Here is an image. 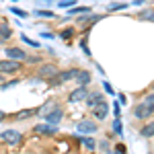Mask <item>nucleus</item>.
Instances as JSON below:
<instances>
[{
	"instance_id": "1",
	"label": "nucleus",
	"mask_w": 154,
	"mask_h": 154,
	"mask_svg": "<svg viewBox=\"0 0 154 154\" xmlns=\"http://www.w3.org/2000/svg\"><path fill=\"white\" fill-rule=\"evenodd\" d=\"M152 113H154V103H150V101H144L134 109V115L138 119H148L152 117Z\"/></svg>"
},
{
	"instance_id": "2",
	"label": "nucleus",
	"mask_w": 154,
	"mask_h": 154,
	"mask_svg": "<svg viewBox=\"0 0 154 154\" xmlns=\"http://www.w3.org/2000/svg\"><path fill=\"white\" fill-rule=\"evenodd\" d=\"M21 70V62L19 60H2L0 62V72L2 74H14V72Z\"/></svg>"
},
{
	"instance_id": "3",
	"label": "nucleus",
	"mask_w": 154,
	"mask_h": 154,
	"mask_svg": "<svg viewBox=\"0 0 154 154\" xmlns=\"http://www.w3.org/2000/svg\"><path fill=\"white\" fill-rule=\"evenodd\" d=\"M43 117H45V121H48V123H54V125H58L60 119L64 117V109H62L60 105H54V107H51V109L48 111V113L43 115Z\"/></svg>"
},
{
	"instance_id": "4",
	"label": "nucleus",
	"mask_w": 154,
	"mask_h": 154,
	"mask_svg": "<svg viewBox=\"0 0 154 154\" xmlns=\"http://www.w3.org/2000/svg\"><path fill=\"white\" fill-rule=\"evenodd\" d=\"M0 136H2V140H4V142L11 144V146H17V144H21V140H23V138H21V134H19V131H14V130H6L4 134H0Z\"/></svg>"
},
{
	"instance_id": "5",
	"label": "nucleus",
	"mask_w": 154,
	"mask_h": 154,
	"mask_svg": "<svg viewBox=\"0 0 154 154\" xmlns=\"http://www.w3.org/2000/svg\"><path fill=\"white\" fill-rule=\"evenodd\" d=\"M86 95H88V91H86V84H80L76 91H72L70 93V103H80V101H84L86 99Z\"/></svg>"
},
{
	"instance_id": "6",
	"label": "nucleus",
	"mask_w": 154,
	"mask_h": 154,
	"mask_svg": "<svg viewBox=\"0 0 154 154\" xmlns=\"http://www.w3.org/2000/svg\"><path fill=\"white\" fill-rule=\"evenodd\" d=\"M93 113H95L97 119H105L107 113H109V103H105V101H99V103L93 107Z\"/></svg>"
},
{
	"instance_id": "7",
	"label": "nucleus",
	"mask_w": 154,
	"mask_h": 154,
	"mask_svg": "<svg viewBox=\"0 0 154 154\" xmlns=\"http://www.w3.org/2000/svg\"><path fill=\"white\" fill-rule=\"evenodd\" d=\"M58 74V68L54 66V64H45V66H41V70H39V78H54Z\"/></svg>"
},
{
	"instance_id": "8",
	"label": "nucleus",
	"mask_w": 154,
	"mask_h": 154,
	"mask_svg": "<svg viewBox=\"0 0 154 154\" xmlns=\"http://www.w3.org/2000/svg\"><path fill=\"white\" fill-rule=\"evenodd\" d=\"M78 131H80V134H95V131H97V123L88 121V119L78 121Z\"/></svg>"
},
{
	"instance_id": "9",
	"label": "nucleus",
	"mask_w": 154,
	"mask_h": 154,
	"mask_svg": "<svg viewBox=\"0 0 154 154\" xmlns=\"http://www.w3.org/2000/svg\"><path fill=\"white\" fill-rule=\"evenodd\" d=\"M4 54H6L11 60H21V62L27 58V54H25L21 48H8V49H4Z\"/></svg>"
},
{
	"instance_id": "10",
	"label": "nucleus",
	"mask_w": 154,
	"mask_h": 154,
	"mask_svg": "<svg viewBox=\"0 0 154 154\" xmlns=\"http://www.w3.org/2000/svg\"><path fill=\"white\" fill-rule=\"evenodd\" d=\"M35 134H49V136H54V134H58V125H54V123H49V125H35Z\"/></svg>"
},
{
	"instance_id": "11",
	"label": "nucleus",
	"mask_w": 154,
	"mask_h": 154,
	"mask_svg": "<svg viewBox=\"0 0 154 154\" xmlns=\"http://www.w3.org/2000/svg\"><path fill=\"white\" fill-rule=\"evenodd\" d=\"M84 101H86V107H88V109H93L99 101H103V93H93V95H86V99H84Z\"/></svg>"
},
{
	"instance_id": "12",
	"label": "nucleus",
	"mask_w": 154,
	"mask_h": 154,
	"mask_svg": "<svg viewBox=\"0 0 154 154\" xmlns=\"http://www.w3.org/2000/svg\"><path fill=\"white\" fill-rule=\"evenodd\" d=\"M74 78L78 80V84H88V82H91V74H88L86 70H78Z\"/></svg>"
},
{
	"instance_id": "13",
	"label": "nucleus",
	"mask_w": 154,
	"mask_h": 154,
	"mask_svg": "<svg viewBox=\"0 0 154 154\" xmlns=\"http://www.w3.org/2000/svg\"><path fill=\"white\" fill-rule=\"evenodd\" d=\"M33 115H37V109H25V111H21V113H17L14 117H17V119H19V121H21V119L33 117Z\"/></svg>"
},
{
	"instance_id": "14",
	"label": "nucleus",
	"mask_w": 154,
	"mask_h": 154,
	"mask_svg": "<svg viewBox=\"0 0 154 154\" xmlns=\"http://www.w3.org/2000/svg\"><path fill=\"white\" fill-rule=\"evenodd\" d=\"M140 134H142L144 138H152V136H154V123H146Z\"/></svg>"
},
{
	"instance_id": "15",
	"label": "nucleus",
	"mask_w": 154,
	"mask_h": 154,
	"mask_svg": "<svg viewBox=\"0 0 154 154\" xmlns=\"http://www.w3.org/2000/svg\"><path fill=\"white\" fill-rule=\"evenodd\" d=\"M138 19H142V21H154V11H142L138 14Z\"/></svg>"
},
{
	"instance_id": "16",
	"label": "nucleus",
	"mask_w": 154,
	"mask_h": 154,
	"mask_svg": "<svg viewBox=\"0 0 154 154\" xmlns=\"http://www.w3.org/2000/svg\"><path fill=\"white\" fill-rule=\"evenodd\" d=\"M91 12V8H86V6H80V8H72L68 14H88Z\"/></svg>"
},
{
	"instance_id": "17",
	"label": "nucleus",
	"mask_w": 154,
	"mask_h": 154,
	"mask_svg": "<svg viewBox=\"0 0 154 154\" xmlns=\"http://www.w3.org/2000/svg\"><path fill=\"white\" fill-rule=\"evenodd\" d=\"M113 131L117 134V136H121V131H123V125H121V121H119V117L113 121Z\"/></svg>"
},
{
	"instance_id": "18",
	"label": "nucleus",
	"mask_w": 154,
	"mask_h": 154,
	"mask_svg": "<svg viewBox=\"0 0 154 154\" xmlns=\"http://www.w3.org/2000/svg\"><path fill=\"white\" fill-rule=\"evenodd\" d=\"M21 39H23L25 43H29L31 48H39V43H37V41H33V39H29V37H27V35H21Z\"/></svg>"
},
{
	"instance_id": "19",
	"label": "nucleus",
	"mask_w": 154,
	"mask_h": 154,
	"mask_svg": "<svg viewBox=\"0 0 154 154\" xmlns=\"http://www.w3.org/2000/svg\"><path fill=\"white\" fill-rule=\"evenodd\" d=\"M123 8H128V4H123V2H119V4H111V6H109V11H123Z\"/></svg>"
},
{
	"instance_id": "20",
	"label": "nucleus",
	"mask_w": 154,
	"mask_h": 154,
	"mask_svg": "<svg viewBox=\"0 0 154 154\" xmlns=\"http://www.w3.org/2000/svg\"><path fill=\"white\" fill-rule=\"evenodd\" d=\"M0 33L8 39V37H11V27H8V25H2V27H0Z\"/></svg>"
},
{
	"instance_id": "21",
	"label": "nucleus",
	"mask_w": 154,
	"mask_h": 154,
	"mask_svg": "<svg viewBox=\"0 0 154 154\" xmlns=\"http://www.w3.org/2000/svg\"><path fill=\"white\" fill-rule=\"evenodd\" d=\"M37 17H48V19H54V12H49V11H35Z\"/></svg>"
},
{
	"instance_id": "22",
	"label": "nucleus",
	"mask_w": 154,
	"mask_h": 154,
	"mask_svg": "<svg viewBox=\"0 0 154 154\" xmlns=\"http://www.w3.org/2000/svg\"><path fill=\"white\" fill-rule=\"evenodd\" d=\"M60 35L64 37V39H70V37L74 35V29H64V31H62V33H60Z\"/></svg>"
},
{
	"instance_id": "23",
	"label": "nucleus",
	"mask_w": 154,
	"mask_h": 154,
	"mask_svg": "<svg viewBox=\"0 0 154 154\" xmlns=\"http://www.w3.org/2000/svg\"><path fill=\"white\" fill-rule=\"evenodd\" d=\"M72 4H76V0H62V2H60L62 8H70Z\"/></svg>"
},
{
	"instance_id": "24",
	"label": "nucleus",
	"mask_w": 154,
	"mask_h": 154,
	"mask_svg": "<svg viewBox=\"0 0 154 154\" xmlns=\"http://www.w3.org/2000/svg\"><path fill=\"white\" fill-rule=\"evenodd\" d=\"M11 11L14 12V14H17V17H21V19H25V17H27V12H25V11H21V8H17V6H12Z\"/></svg>"
},
{
	"instance_id": "25",
	"label": "nucleus",
	"mask_w": 154,
	"mask_h": 154,
	"mask_svg": "<svg viewBox=\"0 0 154 154\" xmlns=\"http://www.w3.org/2000/svg\"><path fill=\"white\" fill-rule=\"evenodd\" d=\"M84 144H86V146H88L91 150L95 148V140H91V138H84Z\"/></svg>"
},
{
	"instance_id": "26",
	"label": "nucleus",
	"mask_w": 154,
	"mask_h": 154,
	"mask_svg": "<svg viewBox=\"0 0 154 154\" xmlns=\"http://www.w3.org/2000/svg\"><path fill=\"white\" fill-rule=\"evenodd\" d=\"M82 49H84L86 56H91V49H88V45H86V41H82Z\"/></svg>"
},
{
	"instance_id": "27",
	"label": "nucleus",
	"mask_w": 154,
	"mask_h": 154,
	"mask_svg": "<svg viewBox=\"0 0 154 154\" xmlns=\"http://www.w3.org/2000/svg\"><path fill=\"white\" fill-rule=\"evenodd\" d=\"M105 91H107V93H109V95H113V88H111V86H109V84H107V82H105Z\"/></svg>"
},
{
	"instance_id": "28",
	"label": "nucleus",
	"mask_w": 154,
	"mask_h": 154,
	"mask_svg": "<svg viewBox=\"0 0 154 154\" xmlns=\"http://www.w3.org/2000/svg\"><path fill=\"white\" fill-rule=\"evenodd\" d=\"M25 60H29V62H39V58H37V56H31V58H25Z\"/></svg>"
},
{
	"instance_id": "29",
	"label": "nucleus",
	"mask_w": 154,
	"mask_h": 154,
	"mask_svg": "<svg viewBox=\"0 0 154 154\" xmlns=\"http://www.w3.org/2000/svg\"><path fill=\"white\" fill-rule=\"evenodd\" d=\"M2 119H6V113H4V111H0V121H2Z\"/></svg>"
},
{
	"instance_id": "30",
	"label": "nucleus",
	"mask_w": 154,
	"mask_h": 154,
	"mask_svg": "<svg viewBox=\"0 0 154 154\" xmlns=\"http://www.w3.org/2000/svg\"><path fill=\"white\" fill-rule=\"evenodd\" d=\"M0 84H4V74L0 72Z\"/></svg>"
},
{
	"instance_id": "31",
	"label": "nucleus",
	"mask_w": 154,
	"mask_h": 154,
	"mask_svg": "<svg viewBox=\"0 0 154 154\" xmlns=\"http://www.w3.org/2000/svg\"><path fill=\"white\" fill-rule=\"evenodd\" d=\"M152 88H154V84H152Z\"/></svg>"
}]
</instances>
